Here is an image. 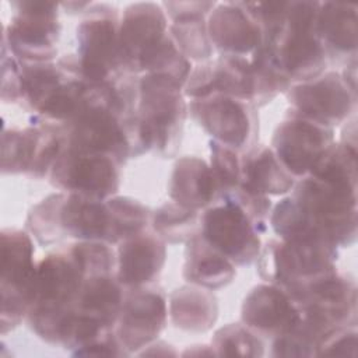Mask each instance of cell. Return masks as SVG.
<instances>
[{"mask_svg":"<svg viewBox=\"0 0 358 358\" xmlns=\"http://www.w3.org/2000/svg\"><path fill=\"white\" fill-rule=\"evenodd\" d=\"M319 6L317 1H288L280 29L262 42L289 80H313L326 67V50L317 34Z\"/></svg>","mask_w":358,"mask_h":358,"instance_id":"1","label":"cell"},{"mask_svg":"<svg viewBox=\"0 0 358 358\" xmlns=\"http://www.w3.org/2000/svg\"><path fill=\"white\" fill-rule=\"evenodd\" d=\"M336 245L326 239L270 241L259 252V274L291 296L334 270Z\"/></svg>","mask_w":358,"mask_h":358,"instance_id":"2","label":"cell"},{"mask_svg":"<svg viewBox=\"0 0 358 358\" xmlns=\"http://www.w3.org/2000/svg\"><path fill=\"white\" fill-rule=\"evenodd\" d=\"M91 15L77 27V57H64L62 67H74V74L92 84L112 83L122 67L119 22L115 10L91 4Z\"/></svg>","mask_w":358,"mask_h":358,"instance_id":"3","label":"cell"},{"mask_svg":"<svg viewBox=\"0 0 358 358\" xmlns=\"http://www.w3.org/2000/svg\"><path fill=\"white\" fill-rule=\"evenodd\" d=\"M36 267L31 238L18 229L1 231V327L15 326L36 301Z\"/></svg>","mask_w":358,"mask_h":358,"instance_id":"4","label":"cell"},{"mask_svg":"<svg viewBox=\"0 0 358 358\" xmlns=\"http://www.w3.org/2000/svg\"><path fill=\"white\" fill-rule=\"evenodd\" d=\"M182 85L172 78L147 73L138 84V116L144 123L151 147L162 155L175 154L186 115V103L180 95Z\"/></svg>","mask_w":358,"mask_h":358,"instance_id":"5","label":"cell"},{"mask_svg":"<svg viewBox=\"0 0 358 358\" xmlns=\"http://www.w3.org/2000/svg\"><path fill=\"white\" fill-rule=\"evenodd\" d=\"M292 197L313 217L336 246H348L355 241L357 190L309 175L296 183Z\"/></svg>","mask_w":358,"mask_h":358,"instance_id":"6","label":"cell"},{"mask_svg":"<svg viewBox=\"0 0 358 358\" xmlns=\"http://www.w3.org/2000/svg\"><path fill=\"white\" fill-rule=\"evenodd\" d=\"M4 39L18 57L31 63H43L55 57L60 25L57 4L49 1H20Z\"/></svg>","mask_w":358,"mask_h":358,"instance_id":"7","label":"cell"},{"mask_svg":"<svg viewBox=\"0 0 358 358\" xmlns=\"http://www.w3.org/2000/svg\"><path fill=\"white\" fill-rule=\"evenodd\" d=\"M52 183L70 193L106 199L119 189L117 162L106 155L63 148L52 166Z\"/></svg>","mask_w":358,"mask_h":358,"instance_id":"8","label":"cell"},{"mask_svg":"<svg viewBox=\"0 0 358 358\" xmlns=\"http://www.w3.org/2000/svg\"><path fill=\"white\" fill-rule=\"evenodd\" d=\"M201 236L236 264L252 263L260 252L259 229L236 206L221 201L201 215Z\"/></svg>","mask_w":358,"mask_h":358,"instance_id":"9","label":"cell"},{"mask_svg":"<svg viewBox=\"0 0 358 358\" xmlns=\"http://www.w3.org/2000/svg\"><path fill=\"white\" fill-rule=\"evenodd\" d=\"M192 112L215 141L232 150L248 148L256 133V115L249 101L211 94L192 102Z\"/></svg>","mask_w":358,"mask_h":358,"instance_id":"10","label":"cell"},{"mask_svg":"<svg viewBox=\"0 0 358 358\" xmlns=\"http://www.w3.org/2000/svg\"><path fill=\"white\" fill-rule=\"evenodd\" d=\"M291 113L324 126L341 123L351 113L355 94L334 71L294 85L288 91Z\"/></svg>","mask_w":358,"mask_h":358,"instance_id":"11","label":"cell"},{"mask_svg":"<svg viewBox=\"0 0 358 358\" xmlns=\"http://www.w3.org/2000/svg\"><path fill=\"white\" fill-rule=\"evenodd\" d=\"M165 32L166 18L158 4H130L119 24L122 69L131 73L145 70L148 59L166 38Z\"/></svg>","mask_w":358,"mask_h":358,"instance_id":"12","label":"cell"},{"mask_svg":"<svg viewBox=\"0 0 358 358\" xmlns=\"http://www.w3.org/2000/svg\"><path fill=\"white\" fill-rule=\"evenodd\" d=\"M331 144V127L289 113L275 129L271 150L294 176H303Z\"/></svg>","mask_w":358,"mask_h":358,"instance_id":"13","label":"cell"},{"mask_svg":"<svg viewBox=\"0 0 358 358\" xmlns=\"http://www.w3.org/2000/svg\"><path fill=\"white\" fill-rule=\"evenodd\" d=\"M292 299L303 313L331 330L347 326L355 316L357 288L351 280L333 271L305 285Z\"/></svg>","mask_w":358,"mask_h":358,"instance_id":"14","label":"cell"},{"mask_svg":"<svg viewBox=\"0 0 358 358\" xmlns=\"http://www.w3.org/2000/svg\"><path fill=\"white\" fill-rule=\"evenodd\" d=\"M63 141L57 133L43 129H24L3 133V172H29L43 176L62 152Z\"/></svg>","mask_w":358,"mask_h":358,"instance_id":"15","label":"cell"},{"mask_svg":"<svg viewBox=\"0 0 358 358\" xmlns=\"http://www.w3.org/2000/svg\"><path fill=\"white\" fill-rule=\"evenodd\" d=\"M117 338L122 348L136 351L150 344L166 320L164 296L154 289H137L130 294L119 313Z\"/></svg>","mask_w":358,"mask_h":358,"instance_id":"16","label":"cell"},{"mask_svg":"<svg viewBox=\"0 0 358 358\" xmlns=\"http://www.w3.org/2000/svg\"><path fill=\"white\" fill-rule=\"evenodd\" d=\"M299 315L298 303L275 284L255 287L242 305L245 326L273 336L291 330L298 323Z\"/></svg>","mask_w":358,"mask_h":358,"instance_id":"17","label":"cell"},{"mask_svg":"<svg viewBox=\"0 0 358 358\" xmlns=\"http://www.w3.org/2000/svg\"><path fill=\"white\" fill-rule=\"evenodd\" d=\"M207 31L211 43L224 55L245 56L263 42L262 28L245 3L218 4L210 15Z\"/></svg>","mask_w":358,"mask_h":358,"instance_id":"18","label":"cell"},{"mask_svg":"<svg viewBox=\"0 0 358 358\" xmlns=\"http://www.w3.org/2000/svg\"><path fill=\"white\" fill-rule=\"evenodd\" d=\"M84 280V271L71 250L50 253L36 267L35 302L73 303Z\"/></svg>","mask_w":358,"mask_h":358,"instance_id":"19","label":"cell"},{"mask_svg":"<svg viewBox=\"0 0 358 358\" xmlns=\"http://www.w3.org/2000/svg\"><path fill=\"white\" fill-rule=\"evenodd\" d=\"M117 255V281L126 287H141L159 274L166 252L158 236L141 232L124 239Z\"/></svg>","mask_w":358,"mask_h":358,"instance_id":"20","label":"cell"},{"mask_svg":"<svg viewBox=\"0 0 358 358\" xmlns=\"http://www.w3.org/2000/svg\"><path fill=\"white\" fill-rule=\"evenodd\" d=\"M62 228L64 235L81 241L113 242L112 220L106 201L70 193L62 206Z\"/></svg>","mask_w":358,"mask_h":358,"instance_id":"21","label":"cell"},{"mask_svg":"<svg viewBox=\"0 0 358 358\" xmlns=\"http://www.w3.org/2000/svg\"><path fill=\"white\" fill-rule=\"evenodd\" d=\"M168 192L175 203L200 210L215 199L218 187L210 166L203 159L183 157L173 166Z\"/></svg>","mask_w":358,"mask_h":358,"instance_id":"22","label":"cell"},{"mask_svg":"<svg viewBox=\"0 0 358 358\" xmlns=\"http://www.w3.org/2000/svg\"><path fill=\"white\" fill-rule=\"evenodd\" d=\"M183 275L189 282L214 289L232 281L235 267L229 259L213 248L201 235H196L186 248Z\"/></svg>","mask_w":358,"mask_h":358,"instance_id":"23","label":"cell"},{"mask_svg":"<svg viewBox=\"0 0 358 358\" xmlns=\"http://www.w3.org/2000/svg\"><path fill=\"white\" fill-rule=\"evenodd\" d=\"M317 34L326 52L355 56L358 20L357 6L350 3H320Z\"/></svg>","mask_w":358,"mask_h":358,"instance_id":"24","label":"cell"},{"mask_svg":"<svg viewBox=\"0 0 358 358\" xmlns=\"http://www.w3.org/2000/svg\"><path fill=\"white\" fill-rule=\"evenodd\" d=\"M122 284L109 275L87 277L73 302L77 313L113 324L123 305Z\"/></svg>","mask_w":358,"mask_h":358,"instance_id":"25","label":"cell"},{"mask_svg":"<svg viewBox=\"0 0 358 358\" xmlns=\"http://www.w3.org/2000/svg\"><path fill=\"white\" fill-rule=\"evenodd\" d=\"M242 182L264 194H284L294 185V175L268 147L252 150L242 161Z\"/></svg>","mask_w":358,"mask_h":358,"instance_id":"26","label":"cell"},{"mask_svg":"<svg viewBox=\"0 0 358 358\" xmlns=\"http://www.w3.org/2000/svg\"><path fill=\"white\" fill-rule=\"evenodd\" d=\"M215 296L204 289L182 287L171 295V316L175 326L190 331H206L217 319Z\"/></svg>","mask_w":358,"mask_h":358,"instance_id":"27","label":"cell"},{"mask_svg":"<svg viewBox=\"0 0 358 358\" xmlns=\"http://www.w3.org/2000/svg\"><path fill=\"white\" fill-rule=\"evenodd\" d=\"M214 94H224L243 101H253L255 77L252 64L243 56L222 55L213 63Z\"/></svg>","mask_w":358,"mask_h":358,"instance_id":"28","label":"cell"},{"mask_svg":"<svg viewBox=\"0 0 358 358\" xmlns=\"http://www.w3.org/2000/svg\"><path fill=\"white\" fill-rule=\"evenodd\" d=\"M271 225L282 241L326 239L331 242L323 228L294 197H285L275 206L271 214Z\"/></svg>","mask_w":358,"mask_h":358,"instance_id":"29","label":"cell"},{"mask_svg":"<svg viewBox=\"0 0 358 358\" xmlns=\"http://www.w3.org/2000/svg\"><path fill=\"white\" fill-rule=\"evenodd\" d=\"M66 80L62 67L49 62L24 64L21 69V98L32 109L41 112Z\"/></svg>","mask_w":358,"mask_h":358,"instance_id":"30","label":"cell"},{"mask_svg":"<svg viewBox=\"0 0 358 358\" xmlns=\"http://www.w3.org/2000/svg\"><path fill=\"white\" fill-rule=\"evenodd\" d=\"M309 175L357 190V148L345 143H333L313 164Z\"/></svg>","mask_w":358,"mask_h":358,"instance_id":"31","label":"cell"},{"mask_svg":"<svg viewBox=\"0 0 358 358\" xmlns=\"http://www.w3.org/2000/svg\"><path fill=\"white\" fill-rule=\"evenodd\" d=\"M154 229L159 238L168 242L190 241L201 229V217L197 210L183 207L178 203H165L152 218Z\"/></svg>","mask_w":358,"mask_h":358,"instance_id":"32","label":"cell"},{"mask_svg":"<svg viewBox=\"0 0 358 358\" xmlns=\"http://www.w3.org/2000/svg\"><path fill=\"white\" fill-rule=\"evenodd\" d=\"M74 317L76 309L73 303L35 302L29 309L32 329L50 343L66 344Z\"/></svg>","mask_w":358,"mask_h":358,"instance_id":"33","label":"cell"},{"mask_svg":"<svg viewBox=\"0 0 358 358\" xmlns=\"http://www.w3.org/2000/svg\"><path fill=\"white\" fill-rule=\"evenodd\" d=\"M171 34L178 49L187 59L204 60L210 57L211 41L204 22V15H186L173 20Z\"/></svg>","mask_w":358,"mask_h":358,"instance_id":"34","label":"cell"},{"mask_svg":"<svg viewBox=\"0 0 358 358\" xmlns=\"http://www.w3.org/2000/svg\"><path fill=\"white\" fill-rule=\"evenodd\" d=\"M110 220L113 242L124 241L141 234L148 221V210L140 201L130 197H112L106 200Z\"/></svg>","mask_w":358,"mask_h":358,"instance_id":"35","label":"cell"},{"mask_svg":"<svg viewBox=\"0 0 358 358\" xmlns=\"http://www.w3.org/2000/svg\"><path fill=\"white\" fill-rule=\"evenodd\" d=\"M66 194L57 193L46 197L28 217V228L41 243H52L62 239L64 235L62 228V206Z\"/></svg>","mask_w":358,"mask_h":358,"instance_id":"36","label":"cell"},{"mask_svg":"<svg viewBox=\"0 0 358 358\" xmlns=\"http://www.w3.org/2000/svg\"><path fill=\"white\" fill-rule=\"evenodd\" d=\"M190 60L178 49L169 35L158 46L145 64V70L151 74L165 76L183 85L190 74Z\"/></svg>","mask_w":358,"mask_h":358,"instance_id":"37","label":"cell"},{"mask_svg":"<svg viewBox=\"0 0 358 358\" xmlns=\"http://www.w3.org/2000/svg\"><path fill=\"white\" fill-rule=\"evenodd\" d=\"M213 347L220 355H263L262 341L242 324H228L220 329L213 340Z\"/></svg>","mask_w":358,"mask_h":358,"instance_id":"38","label":"cell"},{"mask_svg":"<svg viewBox=\"0 0 358 358\" xmlns=\"http://www.w3.org/2000/svg\"><path fill=\"white\" fill-rule=\"evenodd\" d=\"M220 194L222 201L231 203L242 210L256 225L257 229L264 228L266 220L270 213V200L264 193L253 189L252 186L241 180L238 185L221 192Z\"/></svg>","mask_w":358,"mask_h":358,"instance_id":"39","label":"cell"},{"mask_svg":"<svg viewBox=\"0 0 358 358\" xmlns=\"http://www.w3.org/2000/svg\"><path fill=\"white\" fill-rule=\"evenodd\" d=\"M78 260L85 278L94 275H109L116 259L113 250L102 241H81L70 248Z\"/></svg>","mask_w":358,"mask_h":358,"instance_id":"40","label":"cell"},{"mask_svg":"<svg viewBox=\"0 0 358 358\" xmlns=\"http://www.w3.org/2000/svg\"><path fill=\"white\" fill-rule=\"evenodd\" d=\"M211 165L210 169L217 182L218 193L238 185L242 180V161L231 147L215 140L210 143Z\"/></svg>","mask_w":358,"mask_h":358,"instance_id":"41","label":"cell"},{"mask_svg":"<svg viewBox=\"0 0 358 358\" xmlns=\"http://www.w3.org/2000/svg\"><path fill=\"white\" fill-rule=\"evenodd\" d=\"M357 331L345 326L330 330L319 343L316 355L330 357H357Z\"/></svg>","mask_w":358,"mask_h":358,"instance_id":"42","label":"cell"},{"mask_svg":"<svg viewBox=\"0 0 358 358\" xmlns=\"http://www.w3.org/2000/svg\"><path fill=\"white\" fill-rule=\"evenodd\" d=\"M168 8V14L172 20L186 17V15H204L208 11H213L217 6L211 1H185V3H164Z\"/></svg>","mask_w":358,"mask_h":358,"instance_id":"43","label":"cell"}]
</instances>
